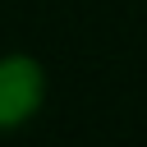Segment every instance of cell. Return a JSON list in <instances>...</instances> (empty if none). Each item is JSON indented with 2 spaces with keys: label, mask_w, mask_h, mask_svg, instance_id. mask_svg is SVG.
<instances>
[{
  "label": "cell",
  "mask_w": 147,
  "mask_h": 147,
  "mask_svg": "<svg viewBox=\"0 0 147 147\" xmlns=\"http://www.w3.org/2000/svg\"><path fill=\"white\" fill-rule=\"evenodd\" d=\"M37 96H41V69L32 60H23V55L0 60V129L28 119Z\"/></svg>",
  "instance_id": "cell-1"
}]
</instances>
